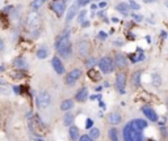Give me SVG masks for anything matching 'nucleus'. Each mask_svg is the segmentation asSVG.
I'll return each mask as SVG.
<instances>
[{"label":"nucleus","instance_id":"4d7b16f0","mask_svg":"<svg viewBox=\"0 0 168 141\" xmlns=\"http://www.w3.org/2000/svg\"><path fill=\"white\" fill-rule=\"evenodd\" d=\"M151 141H154V140H151Z\"/></svg>","mask_w":168,"mask_h":141},{"label":"nucleus","instance_id":"a211bd4d","mask_svg":"<svg viewBox=\"0 0 168 141\" xmlns=\"http://www.w3.org/2000/svg\"><path fill=\"white\" fill-rule=\"evenodd\" d=\"M116 9L118 10V12H121L124 14V16H129V9H130V4L126 1H122V3H120V4H117L116 5Z\"/></svg>","mask_w":168,"mask_h":141},{"label":"nucleus","instance_id":"4468645a","mask_svg":"<svg viewBox=\"0 0 168 141\" xmlns=\"http://www.w3.org/2000/svg\"><path fill=\"white\" fill-rule=\"evenodd\" d=\"M28 66H29V64H28V61L25 60V57H23V56H17L13 59V67L17 68L19 71H26Z\"/></svg>","mask_w":168,"mask_h":141},{"label":"nucleus","instance_id":"f3484780","mask_svg":"<svg viewBox=\"0 0 168 141\" xmlns=\"http://www.w3.org/2000/svg\"><path fill=\"white\" fill-rule=\"evenodd\" d=\"M74 107H75V102H74L72 99H63L62 102H60V106H59V108L62 111H64V113L72 110Z\"/></svg>","mask_w":168,"mask_h":141},{"label":"nucleus","instance_id":"72a5a7b5","mask_svg":"<svg viewBox=\"0 0 168 141\" xmlns=\"http://www.w3.org/2000/svg\"><path fill=\"white\" fill-rule=\"evenodd\" d=\"M91 1L92 0H76V3L79 4V7H85V5H88Z\"/></svg>","mask_w":168,"mask_h":141},{"label":"nucleus","instance_id":"ddd939ff","mask_svg":"<svg viewBox=\"0 0 168 141\" xmlns=\"http://www.w3.org/2000/svg\"><path fill=\"white\" fill-rule=\"evenodd\" d=\"M78 10H79V4H72L69 8V10H67V14H66V25H69L71 21H72L75 17H76L78 14Z\"/></svg>","mask_w":168,"mask_h":141},{"label":"nucleus","instance_id":"1a4fd4ad","mask_svg":"<svg viewBox=\"0 0 168 141\" xmlns=\"http://www.w3.org/2000/svg\"><path fill=\"white\" fill-rule=\"evenodd\" d=\"M76 51H78V55L83 59H87L89 52H91V47H89V43L87 41H79L78 42V46H76Z\"/></svg>","mask_w":168,"mask_h":141},{"label":"nucleus","instance_id":"864d4df0","mask_svg":"<svg viewBox=\"0 0 168 141\" xmlns=\"http://www.w3.org/2000/svg\"><path fill=\"white\" fill-rule=\"evenodd\" d=\"M167 113H168V98H167Z\"/></svg>","mask_w":168,"mask_h":141},{"label":"nucleus","instance_id":"20e7f679","mask_svg":"<svg viewBox=\"0 0 168 141\" xmlns=\"http://www.w3.org/2000/svg\"><path fill=\"white\" fill-rule=\"evenodd\" d=\"M97 66L100 68V71H101V73L109 75V73H112V72L114 71V67H116V64H114V60L110 56H102L101 59L99 60Z\"/></svg>","mask_w":168,"mask_h":141},{"label":"nucleus","instance_id":"4c0bfd02","mask_svg":"<svg viewBox=\"0 0 168 141\" xmlns=\"http://www.w3.org/2000/svg\"><path fill=\"white\" fill-rule=\"evenodd\" d=\"M32 137H33V141H45L44 140V137H41L40 135H35V133H32Z\"/></svg>","mask_w":168,"mask_h":141},{"label":"nucleus","instance_id":"a18cd8bd","mask_svg":"<svg viewBox=\"0 0 168 141\" xmlns=\"http://www.w3.org/2000/svg\"><path fill=\"white\" fill-rule=\"evenodd\" d=\"M118 19H117V17L116 16H114V17H112V22H114V24H117V22H118Z\"/></svg>","mask_w":168,"mask_h":141},{"label":"nucleus","instance_id":"f257e3e1","mask_svg":"<svg viewBox=\"0 0 168 141\" xmlns=\"http://www.w3.org/2000/svg\"><path fill=\"white\" fill-rule=\"evenodd\" d=\"M70 37H71V30L67 29L59 37H57L55 43H54L55 50L63 59H69L72 55V42H71Z\"/></svg>","mask_w":168,"mask_h":141},{"label":"nucleus","instance_id":"f8f14e48","mask_svg":"<svg viewBox=\"0 0 168 141\" xmlns=\"http://www.w3.org/2000/svg\"><path fill=\"white\" fill-rule=\"evenodd\" d=\"M51 66H53V69H54L58 75H64V72H66V69H64V66L62 63V60L59 59V56H54L51 59Z\"/></svg>","mask_w":168,"mask_h":141},{"label":"nucleus","instance_id":"09e8293b","mask_svg":"<svg viewBox=\"0 0 168 141\" xmlns=\"http://www.w3.org/2000/svg\"><path fill=\"white\" fill-rule=\"evenodd\" d=\"M162 38H163V39H164V38H167V33H166L164 30L162 31Z\"/></svg>","mask_w":168,"mask_h":141},{"label":"nucleus","instance_id":"9b49d317","mask_svg":"<svg viewBox=\"0 0 168 141\" xmlns=\"http://www.w3.org/2000/svg\"><path fill=\"white\" fill-rule=\"evenodd\" d=\"M114 64H116L117 68H120V69H124V68H126L129 66V60H127V56L125 55V54H116V56H114Z\"/></svg>","mask_w":168,"mask_h":141},{"label":"nucleus","instance_id":"423d86ee","mask_svg":"<svg viewBox=\"0 0 168 141\" xmlns=\"http://www.w3.org/2000/svg\"><path fill=\"white\" fill-rule=\"evenodd\" d=\"M49 7L58 17H62L64 12H66L67 4H66V0H51L49 3Z\"/></svg>","mask_w":168,"mask_h":141},{"label":"nucleus","instance_id":"8fccbe9b","mask_svg":"<svg viewBox=\"0 0 168 141\" xmlns=\"http://www.w3.org/2000/svg\"><path fill=\"white\" fill-rule=\"evenodd\" d=\"M145 1H146V3H150V4H151V3H155L156 0H145Z\"/></svg>","mask_w":168,"mask_h":141},{"label":"nucleus","instance_id":"f704fd0d","mask_svg":"<svg viewBox=\"0 0 168 141\" xmlns=\"http://www.w3.org/2000/svg\"><path fill=\"white\" fill-rule=\"evenodd\" d=\"M85 16H87V10H81V12H80V14H79V17H78V20H79V22H80V24L84 21Z\"/></svg>","mask_w":168,"mask_h":141},{"label":"nucleus","instance_id":"3c124183","mask_svg":"<svg viewBox=\"0 0 168 141\" xmlns=\"http://www.w3.org/2000/svg\"><path fill=\"white\" fill-rule=\"evenodd\" d=\"M99 16L100 17H104V12H102V10H101V12H99Z\"/></svg>","mask_w":168,"mask_h":141},{"label":"nucleus","instance_id":"39448f33","mask_svg":"<svg viewBox=\"0 0 168 141\" xmlns=\"http://www.w3.org/2000/svg\"><path fill=\"white\" fill-rule=\"evenodd\" d=\"M51 103V95H50L49 92L46 90H42L37 94L35 97V104H37L38 108H47Z\"/></svg>","mask_w":168,"mask_h":141},{"label":"nucleus","instance_id":"79ce46f5","mask_svg":"<svg viewBox=\"0 0 168 141\" xmlns=\"http://www.w3.org/2000/svg\"><path fill=\"white\" fill-rule=\"evenodd\" d=\"M106 5H108V3H106V1H100V4H99L100 8H105Z\"/></svg>","mask_w":168,"mask_h":141},{"label":"nucleus","instance_id":"a878e982","mask_svg":"<svg viewBox=\"0 0 168 141\" xmlns=\"http://www.w3.org/2000/svg\"><path fill=\"white\" fill-rule=\"evenodd\" d=\"M108 133H109L110 141H120V136H118V131H117V128H110Z\"/></svg>","mask_w":168,"mask_h":141},{"label":"nucleus","instance_id":"58836bf2","mask_svg":"<svg viewBox=\"0 0 168 141\" xmlns=\"http://www.w3.org/2000/svg\"><path fill=\"white\" fill-rule=\"evenodd\" d=\"M113 45H114V46H118V47H121V46H124V42L121 41V39H116V41L113 42Z\"/></svg>","mask_w":168,"mask_h":141},{"label":"nucleus","instance_id":"5701e85b","mask_svg":"<svg viewBox=\"0 0 168 141\" xmlns=\"http://www.w3.org/2000/svg\"><path fill=\"white\" fill-rule=\"evenodd\" d=\"M141 75H142L141 71L134 72V73H133V77H131V84H133L134 88H139V86H141Z\"/></svg>","mask_w":168,"mask_h":141},{"label":"nucleus","instance_id":"ea45409f","mask_svg":"<svg viewBox=\"0 0 168 141\" xmlns=\"http://www.w3.org/2000/svg\"><path fill=\"white\" fill-rule=\"evenodd\" d=\"M99 104H100V107H101L102 108V110H104V108H106V104H105V102H104V101H99Z\"/></svg>","mask_w":168,"mask_h":141},{"label":"nucleus","instance_id":"473e14b6","mask_svg":"<svg viewBox=\"0 0 168 141\" xmlns=\"http://www.w3.org/2000/svg\"><path fill=\"white\" fill-rule=\"evenodd\" d=\"M78 141H95V140L92 139V137L89 136V135H81V136L79 137V140H78Z\"/></svg>","mask_w":168,"mask_h":141},{"label":"nucleus","instance_id":"603ef678","mask_svg":"<svg viewBox=\"0 0 168 141\" xmlns=\"http://www.w3.org/2000/svg\"><path fill=\"white\" fill-rule=\"evenodd\" d=\"M146 41H147L148 43H151V38H150V37H146Z\"/></svg>","mask_w":168,"mask_h":141},{"label":"nucleus","instance_id":"6e6552de","mask_svg":"<svg viewBox=\"0 0 168 141\" xmlns=\"http://www.w3.org/2000/svg\"><path fill=\"white\" fill-rule=\"evenodd\" d=\"M126 73L125 72H120L116 76V90L120 94L126 93Z\"/></svg>","mask_w":168,"mask_h":141},{"label":"nucleus","instance_id":"9d476101","mask_svg":"<svg viewBox=\"0 0 168 141\" xmlns=\"http://www.w3.org/2000/svg\"><path fill=\"white\" fill-rule=\"evenodd\" d=\"M142 113H143V115L147 118V120L152 122V123H158L159 122L158 114H156V111L154 110L151 106H143L142 107Z\"/></svg>","mask_w":168,"mask_h":141},{"label":"nucleus","instance_id":"0eeeda50","mask_svg":"<svg viewBox=\"0 0 168 141\" xmlns=\"http://www.w3.org/2000/svg\"><path fill=\"white\" fill-rule=\"evenodd\" d=\"M80 77H81V69L75 68V69L70 71L69 73L64 76V84H66L67 86H74Z\"/></svg>","mask_w":168,"mask_h":141},{"label":"nucleus","instance_id":"6ab92c4d","mask_svg":"<svg viewBox=\"0 0 168 141\" xmlns=\"http://www.w3.org/2000/svg\"><path fill=\"white\" fill-rule=\"evenodd\" d=\"M69 135H70V139L72 141H78L80 137V133H79V128L76 125H71L69 128Z\"/></svg>","mask_w":168,"mask_h":141},{"label":"nucleus","instance_id":"37998d69","mask_svg":"<svg viewBox=\"0 0 168 141\" xmlns=\"http://www.w3.org/2000/svg\"><path fill=\"white\" fill-rule=\"evenodd\" d=\"M9 10H12V5H8V7H5L4 9H3V12L7 13V12H9Z\"/></svg>","mask_w":168,"mask_h":141},{"label":"nucleus","instance_id":"f03ea898","mask_svg":"<svg viewBox=\"0 0 168 141\" xmlns=\"http://www.w3.org/2000/svg\"><path fill=\"white\" fill-rule=\"evenodd\" d=\"M122 139L124 141H145V135L143 131L137 128L133 124V120H130L122 128Z\"/></svg>","mask_w":168,"mask_h":141},{"label":"nucleus","instance_id":"de8ad7c7","mask_svg":"<svg viewBox=\"0 0 168 141\" xmlns=\"http://www.w3.org/2000/svg\"><path fill=\"white\" fill-rule=\"evenodd\" d=\"M97 7H99V5H96V4H92V5H91V8H92V10H96V9H97Z\"/></svg>","mask_w":168,"mask_h":141},{"label":"nucleus","instance_id":"c756f323","mask_svg":"<svg viewBox=\"0 0 168 141\" xmlns=\"http://www.w3.org/2000/svg\"><path fill=\"white\" fill-rule=\"evenodd\" d=\"M129 4H130V9H133V10H139L141 9V5H139L137 1H134V0H130Z\"/></svg>","mask_w":168,"mask_h":141},{"label":"nucleus","instance_id":"412c9836","mask_svg":"<svg viewBox=\"0 0 168 141\" xmlns=\"http://www.w3.org/2000/svg\"><path fill=\"white\" fill-rule=\"evenodd\" d=\"M133 124L135 125L137 128L139 129H146V128H148V122L147 120H145V119H134L133 120Z\"/></svg>","mask_w":168,"mask_h":141},{"label":"nucleus","instance_id":"49530a36","mask_svg":"<svg viewBox=\"0 0 168 141\" xmlns=\"http://www.w3.org/2000/svg\"><path fill=\"white\" fill-rule=\"evenodd\" d=\"M101 90H102V86H96V92H101Z\"/></svg>","mask_w":168,"mask_h":141},{"label":"nucleus","instance_id":"a19ab883","mask_svg":"<svg viewBox=\"0 0 168 141\" xmlns=\"http://www.w3.org/2000/svg\"><path fill=\"white\" fill-rule=\"evenodd\" d=\"M89 21H83V22H81V28H88L89 26Z\"/></svg>","mask_w":168,"mask_h":141},{"label":"nucleus","instance_id":"dca6fc26","mask_svg":"<svg viewBox=\"0 0 168 141\" xmlns=\"http://www.w3.org/2000/svg\"><path fill=\"white\" fill-rule=\"evenodd\" d=\"M108 122L112 125H118L121 122H122V115H121L118 111H113L108 115Z\"/></svg>","mask_w":168,"mask_h":141},{"label":"nucleus","instance_id":"2eb2a0df","mask_svg":"<svg viewBox=\"0 0 168 141\" xmlns=\"http://www.w3.org/2000/svg\"><path fill=\"white\" fill-rule=\"evenodd\" d=\"M87 99H89L88 89H87V88H80L76 93H75V101H76V102L83 103V102H85Z\"/></svg>","mask_w":168,"mask_h":141},{"label":"nucleus","instance_id":"e433bc0d","mask_svg":"<svg viewBox=\"0 0 168 141\" xmlns=\"http://www.w3.org/2000/svg\"><path fill=\"white\" fill-rule=\"evenodd\" d=\"M89 99L91 101H95V99H97V101H101L102 99V95L101 94H93V95H89Z\"/></svg>","mask_w":168,"mask_h":141},{"label":"nucleus","instance_id":"4be33fe9","mask_svg":"<svg viewBox=\"0 0 168 141\" xmlns=\"http://www.w3.org/2000/svg\"><path fill=\"white\" fill-rule=\"evenodd\" d=\"M35 55H37L38 59H46V57H47V55H49V50H47V47H46L45 45H44V46H41L40 48L37 50Z\"/></svg>","mask_w":168,"mask_h":141},{"label":"nucleus","instance_id":"5fc2aeb1","mask_svg":"<svg viewBox=\"0 0 168 141\" xmlns=\"http://www.w3.org/2000/svg\"><path fill=\"white\" fill-rule=\"evenodd\" d=\"M166 7H167V8H168V0H167V1H166Z\"/></svg>","mask_w":168,"mask_h":141},{"label":"nucleus","instance_id":"b1692460","mask_svg":"<svg viewBox=\"0 0 168 141\" xmlns=\"http://www.w3.org/2000/svg\"><path fill=\"white\" fill-rule=\"evenodd\" d=\"M96 64H99V61L97 60H96V57H87V59H85L84 60V66L85 67H87L88 68V69H93V68H95V66H96Z\"/></svg>","mask_w":168,"mask_h":141},{"label":"nucleus","instance_id":"7ed1b4c3","mask_svg":"<svg viewBox=\"0 0 168 141\" xmlns=\"http://www.w3.org/2000/svg\"><path fill=\"white\" fill-rule=\"evenodd\" d=\"M40 24H41L40 17L35 13V10L29 13V16L26 17V28L30 31V35L33 34V38H38V35H40V31H41Z\"/></svg>","mask_w":168,"mask_h":141},{"label":"nucleus","instance_id":"aec40b11","mask_svg":"<svg viewBox=\"0 0 168 141\" xmlns=\"http://www.w3.org/2000/svg\"><path fill=\"white\" fill-rule=\"evenodd\" d=\"M74 114L72 113H70V111H67L66 114H64V116H63V124L66 125V127H71L72 125V123H74Z\"/></svg>","mask_w":168,"mask_h":141},{"label":"nucleus","instance_id":"6e6d98bb","mask_svg":"<svg viewBox=\"0 0 168 141\" xmlns=\"http://www.w3.org/2000/svg\"><path fill=\"white\" fill-rule=\"evenodd\" d=\"M95 1H97V0H95Z\"/></svg>","mask_w":168,"mask_h":141},{"label":"nucleus","instance_id":"cd10ccee","mask_svg":"<svg viewBox=\"0 0 168 141\" xmlns=\"http://www.w3.org/2000/svg\"><path fill=\"white\" fill-rule=\"evenodd\" d=\"M88 135L91 136L93 140L99 139V137H100V129H99V128H96V127H92L91 129H89V133H88Z\"/></svg>","mask_w":168,"mask_h":141},{"label":"nucleus","instance_id":"2f4dec72","mask_svg":"<svg viewBox=\"0 0 168 141\" xmlns=\"http://www.w3.org/2000/svg\"><path fill=\"white\" fill-rule=\"evenodd\" d=\"M131 16H133V20L135 21V22H142V21H143V17L138 13H133Z\"/></svg>","mask_w":168,"mask_h":141},{"label":"nucleus","instance_id":"bb28decb","mask_svg":"<svg viewBox=\"0 0 168 141\" xmlns=\"http://www.w3.org/2000/svg\"><path fill=\"white\" fill-rule=\"evenodd\" d=\"M88 76H89V78H91V80H93V81L101 80V75H100L97 71H95V69H89L88 71Z\"/></svg>","mask_w":168,"mask_h":141},{"label":"nucleus","instance_id":"c85d7f7f","mask_svg":"<svg viewBox=\"0 0 168 141\" xmlns=\"http://www.w3.org/2000/svg\"><path fill=\"white\" fill-rule=\"evenodd\" d=\"M160 84H162V78H160L159 75H152V85L154 86H159Z\"/></svg>","mask_w":168,"mask_h":141},{"label":"nucleus","instance_id":"c9c22d12","mask_svg":"<svg viewBox=\"0 0 168 141\" xmlns=\"http://www.w3.org/2000/svg\"><path fill=\"white\" fill-rule=\"evenodd\" d=\"M99 39H101V41H105L106 38H108V33H105V31H100L99 35H97Z\"/></svg>","mask_w":168,"mask_h":141},{"label":"nucleus","instance_id":"c03bdc74","mask_svg":"<svg viewBox=\"0 0 168 141\" xmlns=\"http://www.w3.org/2000/svg\"><path fill=\"white\" fill-rule=\"evenodd\" d=\"M13 92H15L16 94H20V88L19 86H13Z\"/></svg>","mask_w":168,"mask_h":141},{"label":"nucleus","instance_id":"7c9ffc66","mask_svg":"<svg viewBox=\"0 0 168 141\" xmlns=\"http://www.w3.org/2000/svg\"><path fill=\"white\" fill-rule=\"evenodd\" d=\"M92 127H95V125H93V120L88 118L87 120H85V125H84V128H85V129H91Z\"/></svg>","mask_w":168,"mask_h":141},{"label":"nucleus","instance_id":"393cba45","mask_svg":"<svg viewBox=\"0 0 168 141\" xmlns=\"http://www.w3.org/2000/svg\"><path fill=\"white\" fill-rule=\"evenodd\" d=\"M46 1H49V0H33V1L30 3V8H32V10H38L42 5L45 4Z\"/></svg>","mask_w":168,"mask_h":141}]
</instances>
